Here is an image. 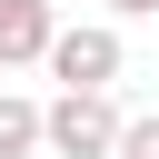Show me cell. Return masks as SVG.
<instances>
[{"mask_svg": "<svg viewBox=\"0 0 159 159\" xmlns=\"http://www.w3.org/2000/svg\"><path fill=\"white\" fill-rule=\"evenodd\" d=\"M109 139H119V99L109 89H60L40 109V149L50 159H109Z\"/></svg>", "mask_w": 159, "mask_h": 159, "instance_id": "6da1fadb", "label": "cell"}, {"mask_svg": "<svg viewBox=\"0 0 159 159\" xmlns=\"http://www.w3.org/2000/svg\"><path fill=\"white\" fill-rule=\"evenodd\" d=\"M40 60H50V80H60V89H119V60H129V50H119V30H109V20H70V30H50V50H40Z\"/></svg>", "mask_w": 159, "mask_h": 159, "instance_id": "7a4b0ae2", "label": "cell"}, {"mask_svg": "<svg viewBox=\"0 0 159 159\" xmlns=\"http://www.w3.org/2000/svg\"><path fill=\"white\" fill-rule=\"evenodd\" d=\"M50 30H60L50 0H0V70H30V60L50 50Z\"/></svg>", "mask_w": 159, "mask_h": 159, "instance_id": "3957f363", "label": "cell"}, {"mask_svg": "<svg viewBox=\"0 0 159 159\" xmlns=\"http://www.w3.org/2000/svg\"><path fill=\"white\" fill-rule=\"evenodd\" d=\"M0 159H40V99L0 89Z\"/></svg>", "mask_w": 159, "mask_h": 159, "instance_id": "277c9868", "label": "cell"}, {"mask_svg": "<svg viewBox=\"0 0 159 159\" xmlns=\"http://www.w3.org/2000/svg\"><path fill=\"white\" fill-rule=\"evenodd\" d=\"M109 159H159V109H149V119H119V139H109Z\"/></svg>", "mask_w": 159, "mask_h": 159, "instance_id": "5b68a950", "label": "cell"}, {"mask_svg": "<svg viewBox=\"0 0 159 159\" xmlns=\"http://www.w3.org/2000/svg\"><path fill=\"white\" fill-rule=\"evenodd\" d=\"M109 10H119V20H149V10H159V0H109Z\"/></svg>", "mask_w": 159, "mask_h": 159, "instance_id": "8992f818", "label": "cell"}]
</instances>
